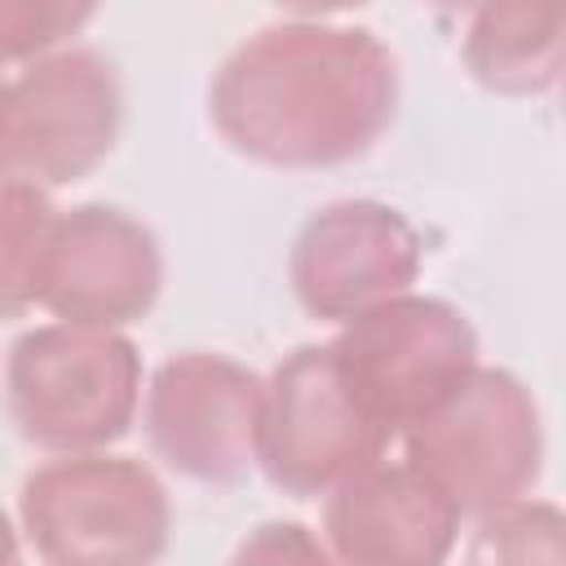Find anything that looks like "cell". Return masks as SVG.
Here are the masks:
<instances>
[{
    "label": "cell",
    "mask_w": 566,
    "mask_h": 566,
    "mask_svg": "<svg viewBox=\"0 0 566 566\" xmlns=\"http://www.w3.org/2000/svg\"><path fill=\"white\" fill-rule=\"evenodd\" d=\"M164 287L159 239L115 203L57 208L35 274V305L80 327H124L155 310Z\"/></svg>",
    "instance_id": "30bf717a"
},
{
    "label": "cell",
    "mask_w": 566,
    "mask_h": 566,
    "mask_svg": "<svg viewBox=\"0 0 566 566\" xmlns=\"http://www.w3.org/2000/svg\"><path fill=\"white\" fill-rule=\"evenodd\" d=\"M230 566H345V562L327 548V539L318 531L274 517V522L252 526L239 539Z\"/></svg>",
    "instance_id": "2e32d148"
},
{
    "label": "cell",
    "mask_w": 566,
    "mask_h": 566,
    "mask_svg": "<svg viewBox=\"0 0 566 566\" xmlns=\"http://www.w3.org/2000/svg\"><path fill=\"white\" fill-rule=\"evenodd\" d=\"M460 517L411 460H376L323 495V539L345 566H447Z\"/></svg>",
    "instance_id": "8fae6325"
},
{
    "label": "cell",
    "mask_w": 566,
    "mask_h": 566,
    "mask_svg": "<svg viewBox=\"0 0 566 566\" xmlns=\"http://www.w3.org/2000/svg\"><path fill=\"white\" fill-rule=\"evenodd\" d=\"M221 142L265 168L363 159L398 115V62L354 22L283 18L226 53L208 84Z\"/></svg>",
    "instance_id": "6da1fadb"
},
{
    "label": "cell",
    "mask_w": 566,
    "mask_h": 566,
    "mask_svg": "<svg viewBox=\"0 0 566 566\" xmlns=\"http://www.w3.org/2000/svg\"><path fill=\"white\" fill-rule=\"evenodd\" d=\"M57 208L49 195L31 181H9L0 195V292H4V314L22 318V310L35 305V274L49 248Z\"/></svg>",
    "instance_id": "5bb4252c"
},
{
    "label": "cell",
    "mask_w": 566,
    "mask_h": 566,
    "mask_svg": "<svg viewBox=\"0 0 566 566\" xmlns=\"http://www.w3.org/2000/svg\"><path fill=\"white\" fill-rule=\"evenodd\" d=\"M265 380L239 358L186 349L155 367L142 402L150 451L181 478L234 486L261 469Z\"/></svg>",
    "instance_id": "52a82bcc"
},
{
    "label": "cell",
    "mask_w": 566,
    "mask_h": 566,
    "mask_svg": "<svg viewBox=\"0 0 566 566\" xmlns=\"http://www.w3.org/2000/svg\"><path fill=\"white\" fill-rule=\"evenodd\" d=\"M407 460L429 473L464 517L500 513L539 482L544 420L531 389L504 367H478L407 433Z\"/></svg>",
    "instance_id": "277c9868"
},
{
    "label": "cell",
    "mask_w": 566,
    "mask_h": 566,
    "mask_svg": "<svg viewBox=\"0 0 566 566\" xmlns=\"http://www.w3.org/2000/svg\"><path fill=\"white\" fill-rule=\"evenodd\" d=\"M469 75L500 97H535L566 80V4H482L460 40Z\"/></svg>",
    "instance_id": "7c38bea8"
},
{
    "label": "cell",
    "mask_w": 566,
    "mask_h": 566,
    "mask_svg": "<svg viewBox=\"0 0 566 566\" xmlns=\"http://www.w3.org/2000/svg\"><path fill=\"white\" fill-rule=\"evenodd\" d=\"M142 402V354L115 327L44 323L4 358L13 429L44 451L84 455L119 442Z\"/></svg>",
    "instance_id": "3957f363"
},
{
    "label": "cell",
    "mask_w": 566,
    "mask_h": 566,
    "mask_svg": "<svg viewBox=\"0 0 566 566\" xmlns=\"http://www.w3.org/2000/svg\"><path fill=\"white\" fill-rule=\"evenodd\" d=\"M124 84L106 53L66 44L9 71L0 93V164L40 190L88 177L119 142Z\"/></svg>",
    "instance_id": "8992f818"
},
{
    "label": "cell",
    "mask_w": 566,
    "mask_h": 566,
    "mask_svg": "<svg viewBox=\"0 0 566 566\" xmlns=\"http://www.w3.org/2000/svg\"><path fill=\"white\" fill-rule=\"evenodd\" d=\"M327 345L345 389L389 438H402L482 367L469 314L420 292L358 314Z\"/></svg>",
    "instance_id": "5b68a950"
},
{
    "label": "cell",
    "mask_w": 566,
    "mask_h": 566,
    "mask_svg": "<svg viewBox=\"0 0 566 566\" xmlns=\"http://www.w3.org/2000/svg\"><path fill=\"white\" fill-rule=\"evenodd\" d=\"M93 18V4H62V0H4L0 4V44L9 62H35L57 53Z\"/></svg>",
    "instance_id": "9a60e30c"
},
{
    "label": "cell",
    "mask_w": 566,
    "mask_h": 566,
    "mask_svg": "<svg viewBox=\"0 0 566 566\" xmlns=\"http://www.w3.org/2000/svg\"><path fill=\"white\" fill-rule=\"evenodd\" d=\"M18 526L40 566H155L172 535V500L133 455H57L22 478Z\"/></svg>",
    "instance_id": "7a4b0ae2"
},
{
    "label": "cell",
    "mask_w": 566,
    "mask_h": 566,
    "mask_svg": "<svg viewBox=\"0 0 566 566\" xmlns=\"http://www.w3.org/2000/svg\"><path fill=\"white\" fill-rule=\"evenodd\" d=\"M424 265L420 230L380 199H336L305 217L287 252V283L310 318L354 323L407 296Z\"/></svg>",
    "instance_id": "9c48e42d"
},
{
    "label": "cell",
    "mask_w": 566,
    "mask_h": 566,
    "mask_svg": "<svg viewBox=\"0 0 566 566\" xmlns=\"http://www.w3.org/2000/svg\"><path fill=\"white\" fill-rule=\"evenodd\" d=\"M460 566H566V509L517 500L478 517Z\"/></svg>",
    "instance_id": "4fadbf2b"
},
{
    "label": "cell",
    "mask_w": 566,
    "mask_h": 566,
    "mask_svg": "<svg viewBox=\"0 0 566 566\" xmlns=\"http://www.w3.org/2000/svg\"><path fill=\"white\" fill-rule=\"evenodd\" d=\"M394 438L345 389L332 345H296L265 380L261 473L292 500L327 495L376 464Z\"/></svg>",
    "instance_id": "ba28073f"
},
{
    "label": "cell",
    "mask_w": 566,
    "mask_h": 566,
    "mask_svg": "<svg viewBox=\"0 0 566 566\" xmlns=\"http://www.w3.org/2000/svg\"><path fill=\"white\" fill-rule=\"evenodd\" d=\"M562 97H566V93H562Z\"/></svg>",
    "instance_id": "e0dca14e"
}]
</instances>
